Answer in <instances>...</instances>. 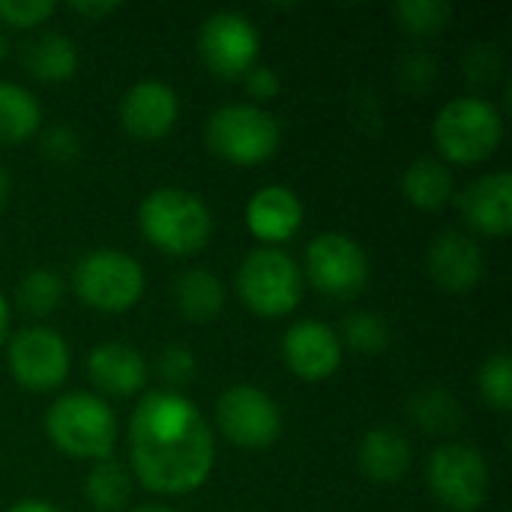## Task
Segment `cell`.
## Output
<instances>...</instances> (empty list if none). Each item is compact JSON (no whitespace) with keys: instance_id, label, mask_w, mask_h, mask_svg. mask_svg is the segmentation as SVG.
Here are the masks:
<instances>
[{"instance_id":"obj_1","label":"cell","mask_w":512,"mask_h":512,"mask_svg":"<svg viewBox=\"0 0 512 512\" xmlns=\"http://www.w3.org/2000/svg\"><path fill=\"white\" fill-rule=\"evenodd\" d=\"M129 447L138 480L162 495L198 489L216 453L207 420L177 390H153L135 405Z\"/></svg>"},{"instance_id":"obj_2","label":"cell","mask_w":512,"mask_h":512,"mask_svg":"<svg viewBox=\"0 0 512 512\" xmlns=\"http://www.w3.org/2000/svg\"><path fill=\"white\" fill-rule=\"evenodd\" d=\"M138 222L153 246L174 255L198 252L213 234L210 207L195 192L180 186L153 189L138 207Z\"/></svg>"},{"instance_id":"obj_3","label":"cell","mask_w":512,"mask_h":512,"mask_svg":"<svg viewBox=\"0 0 512 512\" xmlns=\"http://www.w3.org/2000/svg\"><path fill=\"white\" fill-rule=\"evenodd\" d=\"M48 438L69 456L111 459L117 444V417L93 393H66L45 414Z\"/></svg>"},{"instance_id":"obj_4","label":"cell","mask_w":512,"mask_h":512,"mask_svg":"<svg viewBox=\"0 0 512 512\" xmlns=\"http://www.w3.org/2000/svg\"><path fill=\"white\" fill-rule=\"evenodd\" d=\"M435 144L447 159L480 162L504 138L501 111L483 96H456L435 117Z\"/></svg>"},{"instance_id":"obj_5","label":"cell","mask_w":512,"mask_h":512,"mask_svg":"<svg viewBox=\"0 0 512 512\" xmlns=\"http://www.w3.org/2000/svg\"><path fill=\"white\" fill-rule=\"evenodd\" d=\"M237 291L258 315H285L300 303V270L294 258L276 246L252 249L237 270Z\"/></svg>"},{"instance_id":"obj_6","label":"cell","mask_w":512,"mask_h":512,"mask_svg":"<svg viewBox=\"0 0 512 512\" xmlns=\"http://www.w3.org/2000/svg\"><path fill=\"white\" fill-rule=\"evenodd\" d=\"M207 144L231 162H261L279 144V120L261 105L228 102L207 117Z\"/></svg>"},{"instance_id":"obj_7","label":"cell","mask_w":512,"mask_h":512,"mask_svg":"<svg viewBox=\"0 0 512 512\" xmlns=\"http://www.w3.org/2000/svg\"><path fill=\"white\" fill-rule=\"evenodd\" d=\"M72 288L84 303L102 312H120L144 294V270L120 249H93L75 264Z\"/></svg>"},{"instance_id":"obj_8","label":"cell","mask_w":512,"mask_h":512,"mask_svg":"<svg viewBox=\"0 0 512 512\" xmlns=\"http://www.w3.org/2000/svg\"><path fill=\"white\" fill-rule=\"evenodd\" d=\"M432 495L456 512H474L489 495V465L471 444L450 441L429 456Z\"/></svg>"},{"instance_id":"obj_9","label":"cell","mask_w":512,"mask_h":512,"mask_svg":"<svg viewBox=\"0 0 512 512\" xmlns=\"http://www.w3.org/2000/svg\"><path fill=\"white\" fill-rule=\"evenodd\" d=\"M306 270L312 285L336 300L354 297L369 282V255L363 246L339 231L318 234L306 246Z\"/></svg>"},{"instance_id":"obj_10","label":"cell","mask_w":512,"mask_h":512,"mask_svg":"<svg viewBox=\"0 0 512 512\" xmlns=\"http://www.w3.org/2000/svg\"><path fill=\"white\" fill-rule=\"evenodd\" d=\"M258 48V27L237 9H219L207 15L198 30V54L222 78L246 75L255 66Z\"/></svg>"},{"instance_id":"obj_11","label":"cell","mask_w":512,"mask_h":512,"mask_svg":"<svg viewBox=\"0 0 512 512\" xmlns=\"http://www.w3.org/2000/svg\"><path fill=\"white\" fill-rule=\"evenodd\" d=\"M216 423L240 447H267L282 432V411L261 387L234 384L216 402Z\"/></svg>"},{"instance_id":"obj_12","label":"cell","mask_w":512,"mask_h":512,"mask_svg":"<svg viewBox=\"0 0 512 512\" xmlns=\"http://www.w3.org/2000/svg\"><path fill=\"white\" fill-rule=\"evenodd\" d=\"M9 366L30 390H54L69 372V345L51 327H24L9 342Z\"/></svg>"},{"instance_id":"obj_13","label":"cell","mask_w":512,"mask_h":512,"mask_svg":"<svg viewBox=\"0 0 512 512\" xmlns=\"http://www.w3.org/2000/svg\"><path fill=\"white\" fill-rule=\"evenodd\" d=\"M483 270H486L483 249L471 234H465L459 228H447L432 240L429 273L444 291H450V294L471 291L483 279Z\"/></svg>"},{"instance_id":"obj_14","label":"cell","mask_w":512,"mask_h":512,"mask_svg":"<svg viewBox=\"0 0 512 512\" xmlns=\"http://www.w3.org/2000/svg\"><path fill=\"white\" fill-rule=\"evenodd\" d=\"M285 360L291 366V372H297L300 378H327L330 372L339 369L342 363V339L339 333L315 318L297 321L288 327L285 342H282Z\"/></svg>"},{"instance_id":"obj_15","label":"cell","mask_w":512,"mask_h":512,"mask_svg":"<svg viewBox=\"0 0 512 512\" xmlns=\"http://www.w3.org/2000/svg\"><path fill=\"white\" fill-rule=\"evenodd\" d=\"M180 111V99L171 84L159 78L135 81L120 99V120L138 138H159L165 135Z\"/></svg>"},{"instance_id":"obj_16","label":"cell","mask_w":512,"mask_h":512,"mask_svg":"<svg viewBox=\"0 0 512 512\" xmlns=\"http://www.w3.org/2000/svg\"><path fill=\"white\" fill-rule=\"evenodd\" d=\"M459 210L483 234H507L512 225V174L492 171L459 192Z\"/></svg>"},{"instance_id":"obj_17","label":"cell","mask_w":512,"mask_h":512,"mask_svg":"<svg viewBox=\"0 0 512 512\" xmlns=\"http://www.w3.org/2000/svg\"><path fill=\"white\" fill-rule=\"evenodd\" d=\"M93 384L114 396H132L147 384V360L126 342H102L87 354Z\"/></svg>"},{"instance_id":"obj_18","label":"cell","mask_w":512,"mask_h":512,"mask_svg":"<svg viewBox=\"0 0 512 512\" xmlns=\"http://www.w3.org/2000/svg\"><path fill=\"white\" fill-rule=\"evenodd\" d=\"M303 222V204L282 183L261 186L246 204V225L261 240H288Z\"/></svg>"},{"instance_id":"obj_19","label":"cell","mask_w":512,"mask_h":512,"mask_svg":"<svg viewBox=\"0 0 512 512\" xmlns=\"http://www.w3.org/2000/svg\"><path fill=\"white\" fill-rule=\"evenodd\" d=\"M357 459L372 483H399L411 468V441L396 426H375L363 435Z\"/></svg>"},{"instance_id":"obj_20","label":"cell","mask_w":512,"mask_h":512,"mask_svg":"<svg viewBox=\"0 0 512 512\" xmlns=\"http://www.w3.org/2000/svg\"><path fill=\"white\" fill-rule=\"evenodd\" d=\"M21 57H24L27 72L42 81H66L78 69V48L60 30H45L33 36L30 42H24Z\"/></svg>"},{"instance_id":"obj_21","label":"cell","mask_w":512,"mask_h":512,"mask_svg":"<svg viewBox=\"0 0 512 512\" xmlns=\"http://www.w3.org/2000/svg\"><path fill=\"white\" fill-rule=\"evenodd\" d=\"M174 303L189 321H210L225 306V285L204 267H189L174 279Z\"/></svg>"},{"instance_id":"obj_22","label":"cell","mask_w":512,"mask_h":512,"mask_svg":"<svg viewBox=\"0 0 512 512\" xmlns=\"http://www.w3.org/2000/svg\"><path fill=\"white\" fill-rule=\"evenodd\" d=\"M402 192L411 204H417L423 210H438L456 195L453 171L447 168V162H441L435 156H420L405 168Z\"/></svg>"},{"instance_id":"obj_23","label":"cell","mask_w":512,"mask_h":512,"mask_svg":"<svg viewBox=\"0 0 512 512\" xmlns=\"http://www.w3.org/2000/svg\"><path fill=\"white\" fill-rule=\"evenodd\" d=\"M39 120L42 108L36 96L15 81H0V144H18L30 138Z\"/></svg>"},{"instance_id":"obj_24","label":"cell","mask_w":512,"mask_h":512,"mask_svg":"<svg viewBox=\"0 0 512 512\" xmlns=\"http://www.w3.org/2000/svg\"><path fill=\"white\" fill-rule=\"evenodd\" d=\"M408 414L429 435H453L465 420L462 405L444 387H426V390L414 393L408 402Z\"/></svg>"},{"instance_id":"obj_25","label":"cell","mask_w":512,"mask_h":512,"mask_svg":"<svg viewBox=\"0 0 512 512\" xmlns=\"http://www.w3.org/2000/svg\"><path fill=\"white\" fill-rule=\"evenodd\" d=\"M84 495L93 504V510L99 512H117L126 507L129 495H132V480L129 471L114 462V459H99L96 468L87 474L84 483Z\"/></svg>"},{"instance_id":"obj_26","label":"cell","mask_w":512,"mask_h":512,"mask_svg":"<svg viewBox=\"0 0 512 512\" xmlns=\"http://www.w3.org/2000/svg\"><path fill=\"white\" fill-rule=\"evenodd\" d=\"M60 300H63V279L48 267H36L24 273V279L18 282V303L33 315L54 312Z\"/></svg>"},{"instance_id":"obj_27","label":"cell","mask_w":512,"mask_h":512,"mask_svg":"<svg viewBox=\"0 0 512 512\" xmlns=\"http://www.w3.org/2000/svg\"><path fill=\"white\" fill-rule=\"evenodd\" d=\"M453 9L447 0H399L396 3V18L408 33L429 36L447 27Z\"/></svg>"},{"instance_id":"obj_28","label":"cell","mask_w":512,"mask_h":512,"mask_svg":"<svg viewBox=\"0 0 512 512\" xmlns=\"http://www.w3.org/2000/svg\"><path fill=\"white\" fill-rule=\"evenodd\" d=\"M480 396L498 408V411H510L512 405V363L507 351H495L486 357V363L480 366Z\"/></svg>"},{"instance_id":"obj_29","label":"cell","mask_w":512,"mask_h":512,"mask_svg":"<svg viewBox=\"0 0 512 512\" xmlns=\"http://www.w3.org/2000/svg\"><path fill=\"white\" fill-rule=\"evenodd\" d=\"M342 336L357 351H381L390 345V324L378 312H351L342 321Z\"/></svg>"},{"instance_id":"obj_30","label":"cell","mask_w":512,"mask_h":512,"mask_svg":"<svg viewBox=\"0 0 512 512\" xmlns=\"http://www.w3.org/2000/svg\"><path fill=\"white\" fill-rule=\"evenodd\" d=\"M156 369L171 387H183V384H189L195 378L198 363H195V354L186 345H165L159 351V357H156Z\"/></svg>"},{"instance_id":"obj_31","label":"cell","mask_w":512,"mask_h":512,"mask_svg":"<svg viewBox=\"0 0 512 512\" xmlns=\"http://www.w3.org/2000/svg\"><path fill=\"white\" fill-rule=\"evenodd\" d=\"M54 12L51 0H0V18L15 27H33Z\"/></svg>"},{"instance_id":"obj_32","label":"cell","mask_w":512,"mask_h":512,"mask_svg":"<svg viewBox=\"0 0 512 512\" xmlns=\"http://www.w3.org/2000/svg\"><path fill=\"white\" fill-rule=\"evenodd\" d=\"M42 150L54 159V162H69L81 153V138L72 126L66 123H54L45 129L42 135Z\"/></svg>"},{"instance_id":"obj_33","label":"cell","mask_w":512,"mask_h":512,"mask_svg":"<svg viewBox=\"0 0 512 512\" xmlns=\"http://www.w3.org/2000/svg\"><path fill=\"white\" fill-rule=\"evenodd\" d=\"M501 69V57H498V48L495 45H474L471 54L465 57V72L477 81H486V78H495V72Z\"/></svg>"},{"instance_id":"obj_34","label":"cell","mask_w":512,"mask_h":512,"mask_svg":"<svg viewBox=\"0 0 512 512\" xmlns=\"http://www.w3.org/2000/svg\"><path fill=\"white\" fill-rule=\"evenodd\" d=\"M246 90L255 99H273L279 93V75L270 66H252L246 72Z\"/></svg>"},{"instance_id":"obj_35","label":"cell","mask_w":512,"mask_h":512,"mask_svg":"<svg viewBox=\"0 0 512 512\" xmlns=\"http://www.w3.org/2000/svg\"><path fill=\"white\" fill-rule=\"evenodd\" d=\"M432 72H435V60L429 54H408L405 63H402V78L411 84V87H426L432 81Z\"/></svg>"},{"instance_id":"obj_36","label":"cell","mask_w":512,"mask_h":512,"mask_svg":"<svg viewBox=\"0 0 512 512\" xmlns=\"http://www.w3.org/2000/svg\"><path fill=\"white\" fill-rule=\"evenodd\" d=\"M120 3L117 0H72V9L81 12V15H90V18H102V15H111Z\"/></svg>"},{"instance_id":"obj_37","label":"cell","mask_w":512,"mask_h":512,"mask_svg":"<svg viewBox=\"0 0 512 512\" xmlns=\"http://www.w3.org/2000/svg\"><path fill=\"white\" fill-rule=\"evenodd\" d=\"M6 512H60L54 504H48V501H39V498H24V501H18V504H12Z\"/></svg>"},{"instance_id":"obj_38","label":"cell","mask_w":512,"mask_h":512,"mask_svg":"<svg viewBox=\"0 0 512 512\" xmlns=\"http://www.w3.org/2000/svg\"><path fill=\"white\" fill-rule=\"evenodd\" d=\"M9 192H12V177H9V171L0 165V210H3L6 201H9Z\"/></svg>"},{"instance_id":"obj_39","label":"cell","mask_w":512,"mask_h":512,"mask_svg":"<svg viewBox=\"0 0 512 512\" xmlns=\"http://www.w3.org/2000/svg\"><path fill=\"white\" fill-rule=\"evenodd\" d=\"M6 327H9V309H6V300H3V294H0V342H3V336H6Z\"/></svg>"},{"instance_id":"obj_40","label":"cell","mask_w":512,"mask_h":512,"mask_svg":"<svg viewBox=\"0 0 512 512\" xmlns=\"http://www.w3.org/2000/svg\"><path fill=\"white\" fill-rule=\"evenodd\" d=\"M132 512H174V510H168V507H138V510H132Z\"/></svg>"},{"instance_id":"obj_41","label":"cell","mask_w":512,"mask_h":512,"mask_svg":"<svg viewBox=\"0 0 512 512\" xmlns=\"http://www.w3.org/2000/svg\"><path fill=\"white\" fill-rule=\"evenodd\" d=\"M6 57V39H3V33H0V60Z\"/></svg>"}]
</instances>
